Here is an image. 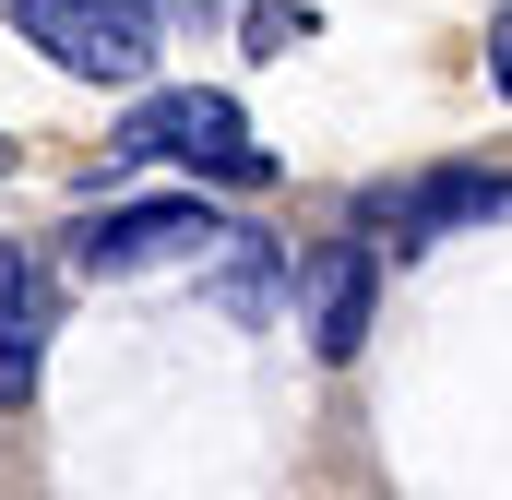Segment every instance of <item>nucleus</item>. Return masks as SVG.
Segmentation results:
<instances>
[{"label":"nucleus","mask_w":512,"mask_h":500,"mask_svg":"<svg viewBox=\"0 0 512 500\" xmlns=\"http://www.w3.org/2000/svg\"><path fill=\"white\" fill-rule=\"evenodd\" d=\"M501 215H512V167H429L405 191H370V227L405 250L453 239V227H501Z\"/></svg>","instance_id":"2"},{"label":"nucleus","mask_w":512,"mask_h":500,"mask_svg":"<svg viewBox=\"0 0 512 500\" xmlns=\"http://www.w3.org/2000/svg\"><path fill=\"white\" fill-rule=\"evenodd\" d=\"M167 155H191V167H203V179H227V191H262V179H274V155L251 143V120H239L227 96H179Z\"/></svg>","instance_id":"6"},{"label":"nucleus","mask_w":512,"mask_h":500,"mask_svg":"<svg viewBox=\"0 0 512 500\" xmlns=\"http://www.w3.org/2000/svg\"><path fill=\"white\" fill-rule=\"evenodd\" d=\"M12 24L72 84H155V12L143 0H12Z\"/></svg>","instance_id":"1"},{"label":"nucleus","mask_w":512,"mask_h":500,"mask_svg":"<svg viewBox=\"0 0 512 500\" xmlns=\"http://www.w3.org/2000/svg\"><path fill=\"white\" fill-rule=\"evenodd\" d=\"M191 250H215V215L203 203H120V215H96L84 239H72V262L84 274H155V262H191Z\"/></svg>","instance_id":"3"},{"label":"nucleus","mask_w":512,"mask_h":500,"mask_svg":"<svg viewBox=\"0 0 512 500\" xmlns=\"http://www.w3.org/2000/svg\"><path fill=\"white\" fill-rule=\"evenodd\" d=\"M370 310H382V274H370V250L334 239L310 262V358H358L370 346Z\"/></svg>","instance_id":"4"},{"label":"nucleus","mask_w":512,"mask_h":500,"mask_svg":"<svg viewBox=\"0 0 512 500\" xmlns=\"http://www.w3.org/2000/svg\"><path fill=\"white\" fill-rule=\"evenodd\" d=\"M0 167H12V131H0Z\"/></svg>","instance_id":"9"},{"label":"nucleus","mask_w":512,"mask_h":500,"mask_svg":"<svg viewBox=\"0 0 512 500\" xmlns=\"http://www.w3.org/2000/svg\"><path fill=\"white\" fill-rule=\"evenodd\" d=\"M48 322H60L48 274H36L24 250H0V405H36V370H48Z\"/></svg>","instance_id":"5"},{"label":"nucleus","mask_w":512,"mask_h":500,"mask_svg":"<svg viewBox=\"0 0 512 500\" xmlns=\"http://www.w3.org/2000/svg\"><path fill=\"white\" fill-rule=\"evenodd\" d=\"M489 84L512 96V0H501V24H489Z\"/></svg>","instance_id":"8"},{"label":"nucleus","mask_w":512,"mask_h":500,"mask_svg":"<svg viewBox=\"0 0 512 500\" xmlns=\"http://www.w3.org/2000/svg\"><path fill=\"white\" fill-rule=\"evenodd\" d=\"M298 36H310V12H298V0H251V12H239V48H251V60H286Z\"/></svg>","instance_id":"7"}]
</instances>
